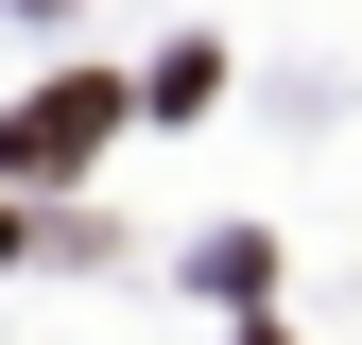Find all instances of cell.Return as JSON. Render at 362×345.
Returning a JSON list of instances; mask_svg holds the SVG:
<instances>
[{
	"mask_svg": "<svg viewBox=\"0 0 362 345\" xmlns=\"http://www.w3.org/2000/svg\"><path fill=\"white\" fill-rule=\"evenodd\" d=\"M139 104H156V86H121V69H52L18 121H0V190H52V172H86Z\"/></svg>",
	"mask_w": 362,
	"mask_h": 345,
	"instance_id": "obj_1",
	"label": "cell"
},
{
	"mask_svg": "<svg viewBox=\"0 0 362 345\" xmlns=\"http://www.w3.org/2000/svg\"><path fill=\"white\" fill-rule=\"evenodd\" d=\"M0 259H18V207H0Z\"/></svg>",
	"mask_w": 362,
	"mask_h": 345,
	"instance_id": "obj_2",
	"label": "cell"
},
{
	"mask_svg": "<svg viewBox=\"0 0 362 345\" xmlns=\"http://www.w3.org/2000/svg\"><path fill=\"white\" fill-rule=\"evenodd\" d=\"M18 18H69V0H18Z\"/></svg>",
	"mask_w": 362,
	"mask_h": 345,
	"instance_id": "obj_3",
	"label": "cell"
}]
</instances>
